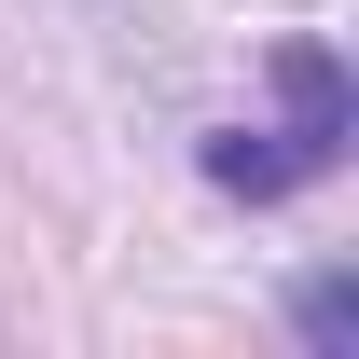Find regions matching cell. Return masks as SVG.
Listing matches in <instances>:
<instances>
[{
	"instance_id": "cell-1",
	"label": "cell",
	"mask_w": 359,
	"mask_h": 359,
	"mask_svg": "<svg viewBox=\"0 0 359 359\" xmlns=\"http://www.w3.org/2000/svg\"><path fill=\"white\" fill-rule=\"evenodd\" d=\"M276 138L304 152V180L346 166V138H359V83H346V55H332V42H276Z\"/></svg>"
},
{
	"instance_id": "cell-2",
	"label": "cell",
	"mask_w": 359,
	"mask_h": 359,
	"mask_svg": "<svg viewBox=\"0 0 359 359\" xmlns=\"http://www.w3.org/2000/svg\"><path fill=\"white\" fill-rule=\"evenodd\" d=\"M208 180L249 194V208H276V194H304V152H290L276 125H222V138H208Z\"/></svg>"
},
{
	"instance_id": "cell-3",
	"label": "cell",
	"mask_w": 359,
	"mask_h": 359,
	"mask_svg": "<svg viewBox=\"0 0 359 359\" xmlns=\"http://www.w3.org/2000/svg\"><path fill=\"white\" fill-rule=\"evenodd\" d=\"M290 332H304L318 359H346V346H359V276H346V263H318L304 290H290Z\"/></svg>"
},
{
	"instance_id": "cell-4",
	"label": "cell",
	"mask_w": 359,
	"mask_h": 359,
	"mask_svg": "<svg viewBox=\"0 0 359 359\" xmlns=\"http://www.w3.org/2000/svg\"><path fill=\"white\" fill-rule=\"evenodd\" d=\"M97 14H125V0H97Z\"/></svg>"
}]
</instances>
